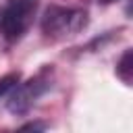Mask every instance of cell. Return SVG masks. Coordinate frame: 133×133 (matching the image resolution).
I'll return each mask as SVG.
<instances>
[{"label":"cell","mask_w":133,"mask_h":133,"mask_svg":"<svg viewBox=\"0 0 133 133\" xmlns=\"http://www.w3.org/2000/svg\"><path fill=\"white\" fill-rule=\"evenodd\" d=\"M87 25V12L81 8L52 4L42 17V31L50 39H66L77 35Z\"/></svg>","instance_id":"1"},{"label":"cell","mask_w":133,"mask_h":133,"mask_svg":"<svg viewBox=\"0 0 133 133\" xmlns=\"http://www.w3.org/2000/svg\"><path fill=\"white\" fill-rule=\"evenodd\" d=\"M37 0H10L0 12V35L8 44L19 42L31 27Z\"/></svg>","instance_id":"2"},{"label":"cell","mask_w":133,"mask_h":133,"mask_svg":"<svg viewBox=\"0 0 133 133\" xmlns=\"http://www.w3.org/2000/svg\"><path fill=\"white\" fill-rule=\"evenodd\" d=\"M50 87H52V69H44L37 75H33L29 81L15 85L6 106L12 114H25Z\"/></svg>","instance_id":"3"},{"label":"cell","mask_w":133,"mask_h":133,"mask_svg":"<svg viewBox=\"0 0 133 133\" xmlns=\"http://www.w3.org/2000/svg\"><path fill=\"white\" fill-rule=\"evenodd\" d=\"M116 75L123 79V83L131 85V79H133V52L131 50H125V54L116 62Z\"/></svg>","instance_id":"4"},{"label":"cell","mask_w":133,"mask_h":133,"mask_svg":"<svg viewBox=\"0 0 133 133\" xmlns=\"http://www.w3.org/2000/svg\"><path fill=\"white\" fill-rule=\"evenodd\" d=\"M19 83V73H10V75H4L2 79H0V98L6 94V91H10L15 85Z\"/></svg>","instance_id":"5"},{"label":"cell","mask_w":133,"mask_h":133,"mask_svg":"<svg viewBox=\"0 0 133 133\" xmlns=\"http://www.w3.org/2000/svg\"><path fill=\"white\" fill-rule=\"evenodd\" d=\"M46 125H35V123H29V125H25L23 129H44Z\"/></svg>","instance_id":"6"},{"label":"cell","mask_w":133,"mask_h":133,"mask_svg":"<svg viewBox=\"0 0 133 133\" xmlns=\"http://www.w3.org/2000/svg\"><path fill=\"white\" fill-rule=\"evenodd\" d=\"M98 2H102V4H110V2H114V0H98Z\"/></svg>","instance_id":"7"}]
</instances>
